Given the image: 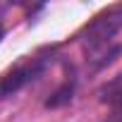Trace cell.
Listing matches in <instances>:
<instances>
[{
	"label": "cell",
	"instance_id": "cell-5",
	"mask_svg": "<svg viewBox=\"0 0 122 122\" xmlns=\"http://www.w3.org/2000/svg\"><path fill=\"white\" fill-rule=\"evenodd\" d=\"M3 34H5V31H3V19H0V41H3Z\"/></svg>",
	"mask_w": 122,
	"mask_h": 122
},
{
	"label": "cell",
	"instance_id": "cell-3",
	"mask_svg": "<svg viewBox=\"0 0 122 122\" xmlns=\"http://www.w3.org/2000/svg\"><path fill=\"white\" fill-rule=\"evenodd\" d=\"M74 89H77V74H74V67L70 65L65 70V79L60 84V89L55 93H50V98L46 101V108H62V105H67L74 98Z\"/></svg>",
	"mask_w": 122,
	"mask_h": 122
},
{
	"label": "cell",
	"instance_id": "cell-1",
	"mask_svg": "<svg viewBox=\"0 0 122 122\" xmlns=\"http://www.w3.org/2000/svg\"><path fill=\"white\" fill-rule=\"evenodd\" d=\"M122 29V5H110L98 12L81 31V46L86 53V62H91V72L103 70L110 65L115 55L122 53V46L110 48L112 38Z\"/></svg>",
	"mask_w": 122,
	"mask_h": 122
},
{
	"label": "cell",
	"instance_id": "cell-2",
	"mask_svg": "<svg viewBox=\"0 0 122 122\" xmlns=\"http://www.w3.org/2000/svg\"><path fill=\"white\" fill-rule=\"evenodd\" d=\"M53 53L55 48H46L41 53H36L34 57H29L26 62L12 67L5 77H0V98H7V96H15L17 91H22L26 84L36 81L38 77H43V72L50 67L53 62Z\"/></svg>",
	"mask_w": 122,
	"mask_h": 122
},
{
	"label": "cell",
	"instance_id": "cell-4",
	"mask_svg": "<svg viewBox=\"0 0 122 122\" xmlns=\"http://www.w3.org/2000/svg\"><path fill=\"white\" fill-rule=\"evenodd\" d=\"M103 101L112 108L108 122H122V74L115 77V79L103 89Z\"/></svg>",
	"mask_w": 122,
	"mask_h": 122
}]
</instances>
